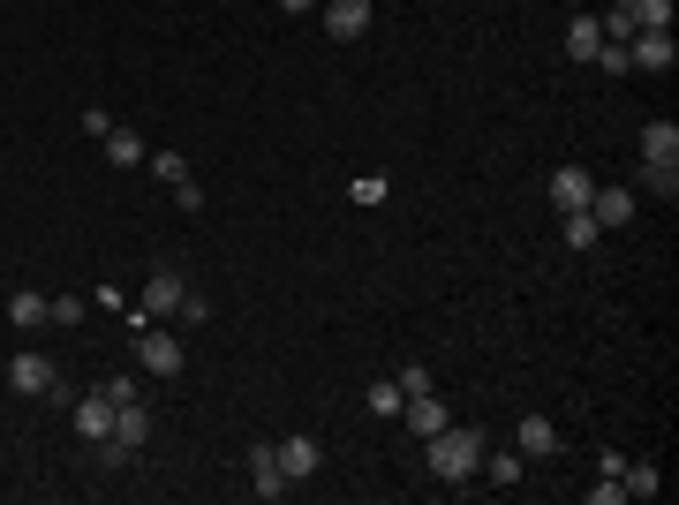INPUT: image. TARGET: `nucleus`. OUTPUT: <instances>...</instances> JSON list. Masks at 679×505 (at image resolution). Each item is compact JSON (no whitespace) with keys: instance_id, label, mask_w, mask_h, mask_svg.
I'll return each mask as SVG.
<instances>
[{"instance_id":"obj_1","label":"nucleus","mask_w":679,"mask_h":505,"mask_svg":"<svg viewBox=\"0 0 679 505\" xmlns=\"http://www.w3.org/2000/svg\"><path fill=\"white\" fill-rule=\"evenodd\" d=\"M423 468H431L438 483H469V476L484 468V430H469V423H446L438 438H423Z\"/></svg>"},{"instance_id":"obj_2","label":"nucleus","mask_w":679,"mask_h":505,"mask_svg":"<svg viewBox=\"0 0 679 505\" xmlns=\"http://www.w3.org/2000/svg\"><path fill=\"white\" fill-rule=\"evenodd\" d=\"M144 445H152V407H144V400L114 407V438L99 445V461H106V468H121V461H137Z\"/></svg>"},{"instance_id":"obj_3","label":"nucleus","mask_w":679,"mask_h":505,"mask_svg":"<svg viewBox=\"0 0 679 505\" xmlns=\"http://www.w3.org/2000/svg\"><path fill=\"white\" fill-rule=\"evenodd\" d=\"M68 423H76V438H84V445H106V438H114V400L91 385V392H76V400H68Z\"/></svg>"},{"instance_id":"obj_4","label":"nucleus","mask_w":679,"mask_h":505,"mask_svg":"<svg viewBox=\"0 0 679 505\" xmlns=\"http://www.w3.org/2000/svg\"><path fill=\"white\" fill-rule=\"evenodd\" d=\"M635 211H642V196H635L627 181H597V189H589V219H597L604 234H612V226H627Z\"/></svg>"},{"instance_id":"obj_5","label":"nucleus","mask_w":679,"mask_h":505,"mask_svg":"<svg viewBox=\"0 0 679 505\" xmlns=\"http://www.w3.org/2000/svg\"><path fill=\"white\" fill-rule=\"evenodd\" d=\"M8 385H15L23 400H46V392H61V377H53V362H46L38 347H23V354H8Z\"/></svg>"},{"instance_id":"obj_6","label":"nucleus","mask_w":679,"mask_h":505,"mask_svg":"<svg viewBox=\"0 0 679 505\" xmlns=\"http://www.w3.org/2000/svg\"><path fill=\"white\" fill-rule=\"evenodd\" d=\"M137 362H144L152 377H181V339H174L167 325H144V333H137Z\"/></svg>"},{"instance_id":"obj_7","label":"nucleus","mask_w":679,"mask_h":505,"mask_svg":"<svg viewBox=\"0 0 679 505\" xmlns=\"http://www.w3.org/2000/svg\"><path fill=\"white\" fill-rule=\"evenodd\" d=\"M627 61L650 68V76H665V68L679 61V38H672V30H635V38H627Z\"/></svg>"},{"instance_id":"obj_8","label":"nucleus","mask_w":679,"mask_h":505,"mask_svg":"<svg viewBox=\"0 0 679 505\" xmlns=\"http://www.w3.org/2000/svg\"><path fill=\"white\" fill-rule=\"evenodd\" d=\"M280 468H287V483H310V476L325 468V445H318L310 430H295V438H280Z\"/></svg>"},{"instance_id":"obj_9","label":"nucleus","mask_w":679,"mask_h":505,"mask_svg":"<svg viewBox=\"0 0 679 505\" xmlns=\"http://www.w3.org/2000/svg\"><path fill=\"white\" fill-rule=\"evenodd\" d=\"M249 491L257 498H287V468H280V445H249Z\"/></svg>"},{"instance_id":"obj_10","label":"nucleus","mask_w":679,"mask_h":505,"mask_svg":"<svg viewBox=\"0 0 679 505\" xmlns=\"http://www.w3.org/2000/svg\"><path fill=\"white\" fill-rule=\"evenodd\" d=\"M589 189H597L589 167H551V204L559 211H589Z\"/></svg>"},{"instance_id":"obj_11","label":"nucleus","mask_w":679,"mask_h":505,"mask_svg":"<svg viewBox=\"0 0 679 505\" xmlns=\"http://www.w3.org/2000/svg\"><path fill=\"white\" fill-rule=\"evenodd\" d=\"M513 453H521V461H551V453H559V423H543V415H521V430H513Z\"/></svg>"},{"instance_id":"obj_12","label":"nucleus","mask_w":679,"mask_h":505,"mask_svg":"<svg viewBox=\"0 0 679 505\" xmlns=\"http://www.w3.org/2000/svg\"><path fill=\"white\" fill-rule=\"evenodd\" d=\"M370 15H377L370 0H325V30H333L340 46H347V38H362V30H370Z\"/></svg>"},{"instance_id":"obj_13","label":"nucleus","mask_w":679,"mask_h":505,"mask_svg":"<svg viewBox=\"0 0 679 505\" xmlns=\"http://www.w3.org/2000/svg\"><path fill=\"white\" fill-rule=\"evenodd\" d=\"M400 423H408L415 438H438V430H446L453 415H446V400H438V392H415V400L400 407Z\"/></svg>"},{"instance_id":"obj_14","label":"nucleus","mask_w":679,"mask_h":505,"mask_svg":"<svg viewBox=\"0 0 679 505\" xmlns=\"http://www.w3.org/2000/svg\"><path fill=\"white\" fill-rule=\"evenodd\" d=\"M597 53H604V23L597 15H574L566 23V61H597Z\"/></svg>"},{"instance_id":"obj_15","label":"nucleus","mask_w":679,"mask_h":505,"mask_svg":"<svg viewBox=\"0 0 679 505\" xmlns=\"http://www.w3.org/2000/svg\"><path fill=\"white\" fill-rule=\"evenodd\" d=\"M106 159L129 173V167H144V159H152V144H144V137H137L129 121H114V137H106Z\"/></svg>"},{"instance_id":"obj_16","label":"nucleus","mask_w":679,"mask_h":505,"mask_svg":"<svg viewBox=\"0 0 679 505\" xmlns=\"http://www.w3.org/2000/svg\"><path fill=\"white\" fill-rule=\"evenodd\" d=\"M627 189H635V196H665V204H672V196H679V167H657V159H642Z\"/></svg>"},{"instance_id":"obj_17","label":"nucleus","mask_w":679,"mask_h":505,"mask_svg":"<svg viewBox=\"0 0 679 505\" xmlns=\"http://www.w3.org/2000/svg\"><path fill=\"white\" fill-rule=\"evenodd\" d=\"M642 159L679 167V121H650V129H642Z\"/></svg>"},{"instance_id":"obj_18","label":"nucleus","mask_w":679,"mask_h":505,"mask_svg":"<svg viewBox=\"0 0 679 505\" xmlns=\"http://www.w3.org/2000/svg\"><path fill=\"white\" fill-rule=\"evenodd\" d=\"M8 325H15V333H38V325H46V295H30V287L8 295Z\"/></svg>"},{"instance_id":"obj_19","label":"nucleus","mask_w":679,"mask_h":505,"mask_svg":"<svg viewBox=\"0 0 679 505\" xmlns=\"http://www.w3.org/2000/svg\"><path fill=\"white\" fill-rule=\"evenodd\" d=\"M559 242H566V249H597V242H604V226H597L589 211H566V226H559Z\"/></svg>"},{"instance_id":"obj_20","label":"nucleus","mask_w":679,"mask_h":505,"mask_svg":"<svg viewBox=\"0 0 679 505\" xmlns=\"http://www.w3.org/2000/svg\"><path fill=\"white\" fill-rule=\"evenodd\" d=\"M619 483H627V498H657V491H665V476H657L650 461H627V468H619Z\"/></svg>"},{"instance_id":"obj_21","label":"nucleus","mask_w":679,"mask_h":505,"mask_svg":"<svg viewBox=\"0 0 679 505\" xmlns=\"http://www.w3.org/2000/svg\"><path fill=\"white\" fill-rule=\"evenodd\" d=\"M521 468H528L521 453H491V461H484L476 476H491V491H513V483H521Z\"/></svg>"},{"instance_id":"obj_22","label":"nucleus","mask_w":679,"mask_h":505,"mask_svg":"<svg viewBox=\"0 0 679 505\" xmlns=\"http://www.w3.org/2000/svg\"><path fill=\"white\" fill-rule=\"evenodd\" d=\"M99 392H106L114 407H129V400H144V377H137V370H114V377H106Z\"/></svg>"},{"instance_id":"obj_23","label":"nucleus","mask_w":679,"mask_h":505,"mask_svg":"<svg viewBox=\"0 0 679 505\" xmlns=\"http://www.w3.org/2000/svg\"><path fill=\"white\" fill-rule=\"evenodd\" d=\"M400 407H408V392L385 377V385H370V415H385V423H400Z\"/></svg>"},{"instance_id":"obj_24","label":"nucleus","mask_w":679,"mask_h":505,"mask_svg":"<svg viewBox=\"0 0 679 505\" xmlns=\"http://www.w3.org/2000/svg\"><path fill=\"white\" fill-rule=\"evenodd\" d=\"M385 189H393L385 173H362V181H347V204H362V211H370V204H385Z\"/></svg>"},{"instance_id":"obj_25","label":"nucleus","mask_w":679,"mask_h":505,"mask_svg":"<svg viewBox=\"0 0 679 505\" xmlns=\"http://www.w3.org/2000/svg\"><path fill=\"white\" fill-rule=\"evenodd\" d=\"M84 310H91V302H76V295H61V302L46 295V325H84Z\"/></svg>"},{"instance_id":"obj_26","label":"nucleus","mask_w":679,"mask_h":505,"mask_svg":"<svg viewBox=\"0 0 679 505\" xmlns=\"http://www.w3.org/2000/svg\"><path fill=\"white\" fill-rule=\"evenodd\" d=\"M393 385H400V392H408V400H415V392H438V385H431V370H423V362H408V370H400V377H393Z\"/></svg>"},{"instance_id":"obj_27","label":"nucleus","mask_w":679,"mask_h":505,"mask_svg":"<svg viewBox=\"0 0 679 505\" xmlns=\"http://www.w3.org/2000/svg\"><path fill=\"white\" fill-rule=\"evenodd\" d=\"M144 167L159 173V181H181V173H189V159H181V152H152V159H144Z\"/></svg>"},{"instance_id":"obj_28","label":"nucleus","mask_w":679,"mask_h":505,"mask_svg":"<svg viewBox=\"0 0 679 505\" xmlns=\"http://www.w3.org/2000/svg\"><path fill=\"white\" fill-rule=\"evenodd\" d=\"M627 498V483H619V476H597V483H589V505H619Z\"/></svg>"},{"instance_id":"obj_29","label":"nucleus","mask_w":679,"mask_h":505,"mask_svg":"<svg viewBox=\"0 0 679 505\" xmlns=\"http://www.w3.org/2000/svg\"><path fill=\"white\" fill-rule=\"evenodd\" d=\"M597 68H604V76H627L635 61H627V46H612V38H604V53H597Z\"/></svg>"},{"instance_id":"obj_30","label":"nucleus","mask_w":679,"mask_h":505,"mask_svg":"<svg viewBox=\"0 0 679 505\" xmlns=\"http://www.w3.org/2000/svg\"><path fill=\"white\" fill-rule=\"evenodd\" d=\"M84 137H99V144H106V137H114V114H106V106H84Z\"/></svg>"},{"instance_id":"obj_31","label":"nucleus","mask_w":679,"mask_h":505,"mask_svg":"<svg viewBox=\"0 0 679 505\" xmlns=\"http://www.w3.org/2000/svg\"><path fill=\"white\" fill-rule=\"evenodd\" d=\"M174 318H181V325H204V318H212V302H204V295H196V287H189V295H181V310H174Z\"/></svg>"},{"instance_id":"obj_32","label":"nucleus","mask_w":679,"mask_h":505,"mask_svg":"<svg viewBox=\"0 0 679 505\" xmlns=\"http://www.w3.org/2000/svg\"><path fill=\"white\" fill-rule=\"evenodd\" d=\"M174 189V204H181V211H196V204H204V189H196V173H181V181H167Z\"/></svg>"},{"instance_id":"obj_33","label":"nucleus","mask_w":679,"mask_h":505,"mask_svg":"<svg viewBox=\"0 0 679 505\" xmlns=\"http://www.w3.org/2000/svg\"><path fill=\"white\" fill-rule=\"evenodd\" d=\"M280 8H287V15H310V8H325V0H280Z\"/></svg>"}]
</instances>
